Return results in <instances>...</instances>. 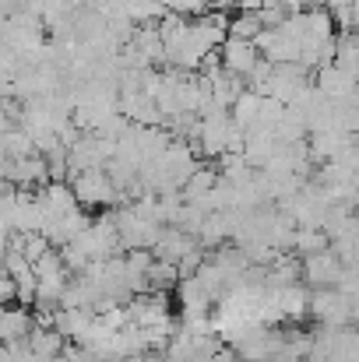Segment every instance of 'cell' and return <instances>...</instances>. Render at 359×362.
I'll return each instance as SVG.
<instances>
[{"label": "cell", "instance_id": "11", "mask_svg": "<svg viewBox=\"0 0 359 362\" xmlns=\"http://www.w3.org/2000/svg\"><path fill=\"white\" fill-rule=\"evenodd\" d=\"M328 246H331V236H328L324 229H300V233H296V243H292V250H296L300 257L321 253V250H328Z\"/></svg>", "mask_w": 359, "mask_h": 362}, {"label": "cell", "instance_id": "2", "mask_svg": "<svg viewBox=\"0 0 359 362\" xmlns=\"http://www.w3.org/2000/svg\"><path fill=\"white\" fill-rule=\"evenodd\" d=\"M346 278V260L328 246L321 253H310L303 257V281L314 285V288H338Z\"/></svg>", "mask_w": 359, "mask_h": 362}, {"label": "cell", "instance_id": "6", "mask_svg": "<svg viewBox=\"0 0 359 362\" xmlns=\"http://www.w3.org/2000/svg\"><path fill=\"white\" fill-rule=\"evenodd\" d=\"M35 331V313L21 303H11V306H4V313H0V334H4V341H25L28 334Z\"/></svg>", "mask_w": 359, "mask_h": 362}, {"label": "cell", "instance_id": "14", "mask_svg": "<svg viewBox=\"0 0 359 362\" xmlns=\"http://www.w3.org/2000/svg\"><path fill=\"white\" fill-rule=\"evenodd\" d=\"M0 296H4V306H11V303H18V281L4 271V285H0Z\"/></svg>", "mask_w": 359, "mask_h": 362}, {"label": "cell", "instance_id": "3", "mask_svg": "<svg viewBox=\"0 0 359 362\" xmlns=\"http://www.w3.org/2000/svg\"><path fill=\"white\" fill-rule=\"evenodd\" d=\"M307 88H310V67H303L300 60L296 64H275V74L268 81V95H275V99L292 106Z\"/></svg>", "mask_w": 359, "mask_h": 362}, {"label": "cell", "instance_id": "9", "mask_svg": "<svg viewBox=\"0 0 359 362\" xmlns=\"http://www.w3.org/2000/svg\"><path fill=\"white\" fill-rule=\"evenodd\" d=\"M261 110H264V95H261V92H253V88H246L229 113H233V120H237L243 130H250L253 123L261 120Z\"/></svg>", "mask_w": 359, "mask_h": 362}, {"label": "cell", "instance_id": "8", "mask_svg": "<svg viewBox=\"0 0 359 362\" xmlns=\"http://www.w3.org/2000/svg\"><path fill=\"white\" fill-rule=\"evenodd\" d=\"M219 173L215 169H205V165H198V173L187 180V187H183V201H190V204H205L208 201V194L219 187Z\"/></svg>", "mask_w": 359, "mask_h": 362}, {"label": "cell", "instance_id": "12", "mask_svg": "<svg viewBox=\"0 0 359 362\" xmlns=\"http://www.w3.org/2000/svg\"><path fill=\"white\" fill-rule=\"evenodd\" d=\"M261 32H264V21L257 11H239L229 21V35H237V39H257Z\"/></svg>", "mask_w": 359, "mask_h": 362}, {"label": "cell", "instance_id": "1", "mask_svg": "<svg viewBox=\"0 0 359 362\" xmlns=\"http://www.w3.org/2000/svg\"><path fill=\"white\" fill-rule=\"evenodd\" d=\"M71 187H74V194L85 208H113L117 201H123L110 169H85V173L71 176Z\"/></svg>", "mask_w": 359, "mask_h": 362}, {"label": "cell", "instance_id": "5", "mask_svg": "<svg viewBox=\"0 0 359 362\" xmlns=\"http://www.w3.org/2000/svg\"><path fill=\"white\" fill-rule=\"evenodd\" d=\"M194 246H201V240L194 236V233H187L183 226H162V233H159V240L152 246V253L159 257V260H173V264H180Z\"/></svg>", "mask_w": 359, "mask_h": 362}, {"label": "cell", "instance_id": "7", "mask_svg": "<svg viewBox=\"0 0 359 362\" xmlns=\"http://www.w3.org/2000/svg\"><path fill=\"white\" fill-rule=\"evenodd\" d=\"M317 88H321L324 95H331V99H349V95H356L359 81H356V74H349L346 67L328 64V67L317 71Z\"/></svg>", "mask_w": 359, "mask_h": 362}, {"label": "cell", "instance_id": "13", "mask_svg": "<svg viewBox=\"0 0 359 362\" xmlns=\"http://www.w3.org/2000/svg\"><path fill=\"white\" fill-rule=\"evenodd\" d=\"M166 4V11H173V14H183V18H190V14H208V11H215V0H162Z\"/></svg>", "mask_w": 359, "mask_h": 362}, {"label": "cell", "instance_id": "4", "mask_svg": "<svg viewBox=\"0 0 359 362\" xmlns=\"http://www.w3.org/2000/svg\"><path fill=\"white\" fill-rule=\"evenodd\" d=\"M264 60V53H261V46L253 42V39H237V35H229L226 42H222V64H226V71L229 74H237V78H250L253 74V67Z\"/></svg>", "mask_w": 359, "mask_h": 362}, {"label": "cell", "instance_id": "10", "mask_svg": "<svg viewBox=\"0 0 359 362\" xmlns=\"http://www.w3.org/2000/svg\"><path fill=\"white\" fill-rule=\"evenodd\" d=\"M28 345H32L39 356L57 359V356L64 352V334H60L57 327H35V331L28 334Z\"/></svg>", "mask_w": 359, "mask_h": 362}]
</instances>
